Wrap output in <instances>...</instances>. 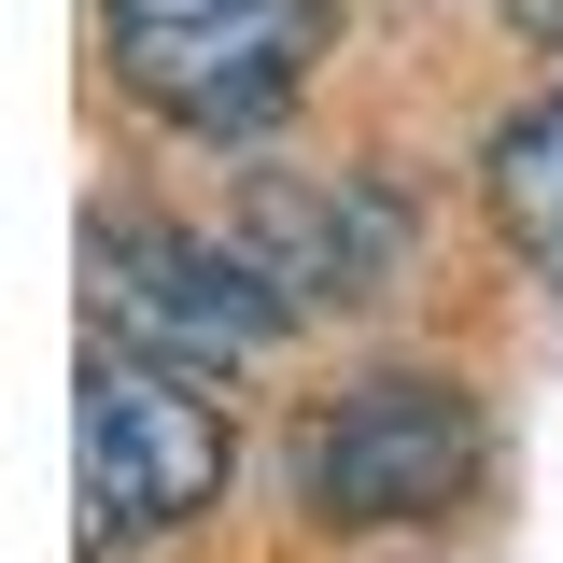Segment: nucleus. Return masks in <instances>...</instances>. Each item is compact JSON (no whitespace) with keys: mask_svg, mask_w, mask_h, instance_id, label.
Returning a JSON list of instances; mask_svg holds the SVG:
<instances>
[{"mask_svg":"<svg viewBox=\"0 0 563 563\" xmlns=\"http://www.w3.org/2000/svg\"><path fill=\"white\" fill-rule=\"evenodd\" d=\"M99 43L141 113L198 141H254L296 113L310 57L339 43V0H99Z\"/></svg>","mask_w":563,"mask_h":563,"instance_id":"obj_1","label":"nucleus"},{"mask_svg":"<svg viewBox=\"0 0 563 563\" xmlns=\"http://www.w3.org/2000/svg\"><path fill=\"white\" fill-rule=\"evenodd\" d=\"M70 479H85V550H141L225 493V409L155 352H85L70 380Z\"/></svg>","mask_w":563,"mask_h":563,"instance_id":"obj_2","label":"nucleus"},{"mask_svg":"<svg viewBox=\"0 0 563 563\" xmlns=\"http://www.w3.org/2000/svg\"><path fill=\"white\" fill-rule=\"evenodd\" d=\"M85 296H99V339L155 366H254L296 324L240 240H198L169 211H85Z\"/></svg>","mask_w":563,"mask_h":563,"instance_id":"obj_3","label":"nucleus"},{"mask_svg":"<svg viewBox=\"0 0 563 563\" xmlns=\"http://www.w3.org/2000/svg\"><path fill=\"white\" fill-rule=\"evenodd\" d=\"M465 479H479V409H465V380H437V366L352 380L339 409L296 437V493H310V521H339V536L437 521Z\"/></svg>","mask_w":563,"mask_h":563,"instance_id":"obj_4","label":"nucleus"},{"mask_svg":"<svg viewBox=\"0 0 563 563\" xmlns=\"http://www.w3.org/2000/svg\"><path fill=\"white\" fill-rule=\"evenodd\" d=\"M240 254L268 268L282 310H352V296H380L395 254H409V211L380 198V184H254L240 211Z\"/></svg>","mask_w":563,"mask_h":563,"instance_id":"obj_5","label":"nucleus"},{"mask_svg":"<svg viewBox=\"0 0 563 563\" xmlns=\"http://www.w3.org/2000/svg\"><path fill=\"white\" fill-rule=\"evenodd\" d=\"M493 225H507V254L563 296V85H536L507 128H493Z\"/></svg>","mask_w":563,"mask_h":563,"instance_id":"obj_6","label":"nucleus"}]
</instances>
